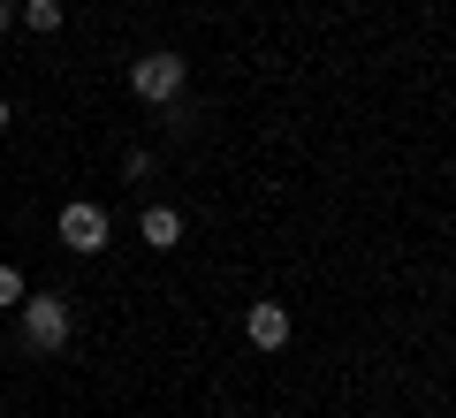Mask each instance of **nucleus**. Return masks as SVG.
I'll use <instances>...</instances> for the list:
<instances>
[{"mask_svg":"<svg viewBox=\"0 0 456 418\" xmlns=\"http://www.w3.org/2000/svg\"><path fill=\"white\" fill-rule=\"evenodd\" d=\"M23 23L31 31H61V0H23Z\"/></svg>","mask_w":456,"mask_h":418,"instance_id":"6","label":"nucleus"},{"mask_svg":"<svg viewBox=\"0 0 456 418\" xmlns=\"http://www.w3.org/2000/svg\"><path fill=\"white\" fill-rule=\"evenodd\" d=\"M244 335H251V350H281V342H289V305H251Z\"/></svg>","mask_w":456,"mask_h":418,"instance_id":"4","label":"nucleus"},{"mask_svg":"<svg viewBox=\"0 0 456 418\" xmlns=\"http://www.w3.org/2000/svg\"><path fill=\"white\" fill-rule=\"evenodd\" d=\"M137 236H145L152 251H175V243H183V213L175 206H152L145 221H137Z\"/></svg>","mask_w":456,"mask_h":418,"instance_id":"5","label":"nucleus"},{"mask_svg":"<svg viewBox=\"0 0 456 418\" xmlns=\"http://www.w3.org/2000/svg\"><path fill=\"white\" fill-rule=\"evenodd\" d=\"M61 243L69 251H107V206H92V198H69L61 206Z\"/></svg>","mask_w":456,"mask_h":418,"instance_id":"3","label":"nucleus"},{"mask_svg":"<svg viewBox=\"0 0 456 418\" xmlns=\"http://www.w3.org/2000/svg\"><path fill=\"white\" fill-rule=\"evenodd\" d=\"M8 23H16V0H0V31H8Z\"/></svg>","mask_w":456,"mask_h":418,"instance_id":"8","label":"nucleus"},{"mask_svg":"<svg viewBox=\"0 0 456 418\" xmlns=\"http://www.w3.org/2000/svg\"><path fill=\"white\" fill-rule=\"evenodd\" d=\"M0 305H23V274L16 266H0Z\"/></svg>","mask_w":456,"mask_h":418,"instance_id":"7","label":"nucleus"},{"mask_svg":"<svg viewBox=\"0 0 456 418\" xmlns=\"http://www.w3.org/2000/svg\"><path fill=\"white\" fill-rule=\"evenodd\" d=\"M69 297H23V342H31L38 357H53V350H69Z\"/></svg>","mask_w":456,"mask_h":418,"instance_id":"1","label":"nucleus"},{"mask_svg":"<svg viewBox=\"0 0 456 418\" xmlns=\"http://www.w3.org/2000/svg\"><path fill=\"white\" fill-rule=\"evenodd\" d=\"M8 122H16V114H8V99H0V129H8Z\"/></svg>","mask_w":456,"mask_h":418,"instance_id":"9","label":"nucleus"},{"mask_svg":"<svg viewBox=\"0 0 456 418\" xmlns=\"http://www.w3.org/2000/svg\"><path fill=\"white\" fill-rule=\"evenodd\" d=\"M183 77H191L183 53H145V61L130 69V92L145 99V107H175V99H183Z\"/></svg>","mask_w":456,"mask_h":418,"instance_id":"2","label":"nucleus"}]
</instances>
